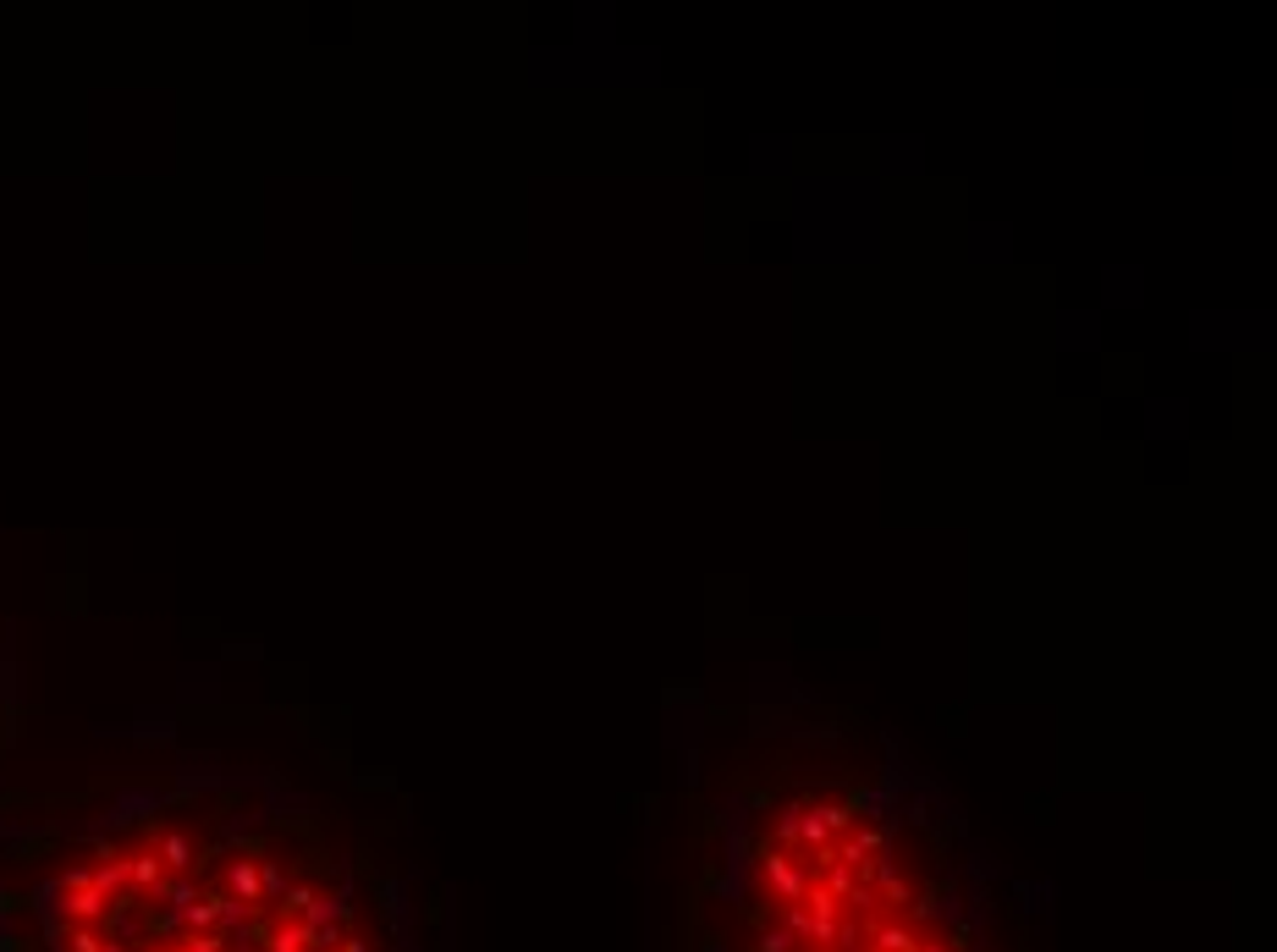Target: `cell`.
I'll return each instance as SVG.
<instances>
[{
	"label": "cell",
	"mask_w": 1277,
	"mask_h": 952,
	"mask_svg": "<svg viewBox=\"0 0 1277 952\" xmlns=\"http://www.w3.org/2000/svg\"><path fill=\"white\" fill-rule=\"evenodd\" d=\"M56 952H397L315 859L160 826L99 843L45 903Z\"/></svg>",
	"instance_id": "2"
},
{
	"label": "cell",
	"mask_w": 1277,
	"mask_h": 952,
	"mask_svg": "<svg viewBox=\"0 0 1277 952\" xmlns=\"http://www.w3.org/2000/svg\"><path fill=\"white\" fill-rule=\"evenodd\" d=\"M688 952H1041L1035 914L904 782L787 776L699 843Z\"/></svg>",
	"instance_id": "1"
}]
</instances>
